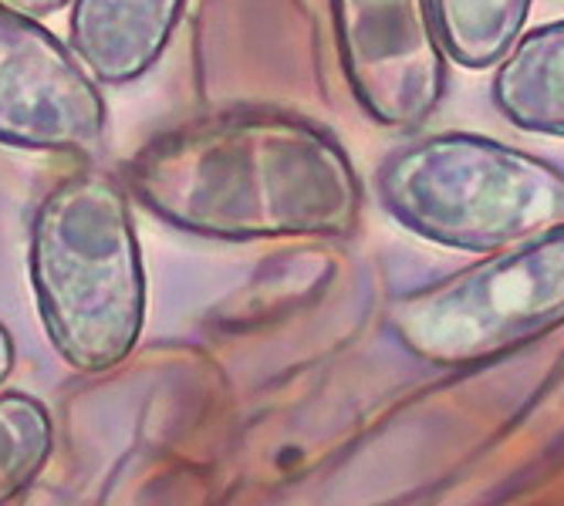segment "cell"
<instances>
[{
  "label": "cell",
  "instance_id": "cell-5",
  "mask_svg": "<svg viewBox=\"0 0 564 506\" xmlns=\"http://www.w3.org/2000/svg\"><path fill=\"white\" fill-rule=\"evenodd\" d=\"M328 14L358 109L395 132L423 129L446 95L436 0H328Z\"/></svg>",
  "mask_w": 564,
  "mask_h": 506
},
{
  "label": "cell",
  "instance_id": "cell-11",
  "mask_svg": "<svg viewBox=\"0 0 564 506\" xmlns=\"http://www.w3.org/2000/svg\"><path fill=\"white\" fill-rule=\"evenodd\" d=\"M4 4H11V8H18V11H24L31 18H44V14H55V11L68 8L72 0H4Z\"/></svg>",
  "mask_w": 564,
  "mask_h": 506
},
{
  "label": "cell",
  "instance_id": "cell-10",
  "mask_svg": "<svg viewBox=\"0 0 564 506\" xmlns=\"http://www.w3.org/2000/svg\"><path fill=\"white\" fill-rule=\"evenodd\" d=\"M55 452V422L28 392H0V506H11Z\"/></svg>",
  "mask_w": 564,
  "mask_h": 506
},
{
  "label": "cell",
  "instance_id": "cell-1",
  "mask_svg": "<svg viewBox=\"0 0 564 506\" xmlns=\"http://www.w3.org/2000/svg\"><path fill=\"white\" fill-rule=\"evenodd\" d=\"M129 189L163 223L207 240L348 237L362 220V179L315 119L237 106L145 142Z\"/></svg>",
  "mask_w": 564,
  "mask_h": 506
},
{
  "label": "cell",
  "instance_id": "cell-4",
  "mask_svg": "<svg viewBox=\"0 0 564 506\" xmlns=\"http://www.w3.org/2000/svg\"><path fill=\"white\" fill-rule=\"evenodd\" d=\"M564 324V223L392 304V334L423 362L467 369L521 351Z\"/></svg>",
  "mask_w": 564,
  "mask_h": 506
},
{
  "label": "cell",
  "instance_id": "cell-3",
  "mask_svg": "<svg viewBox=\"0 0 564 506\" xmlns=\"http://www.w3.org/2000/svg\"><path fill=\"white\" fill-rule=\"evenodd\" d=\"M386 213L430 243L490 253L564 223V173L470 132L395 145L379 166Z\"/></svg>",
  "mask_w": 564,
  "mask_h": 506
},
{
  "label": "cell",
  "instance_id": "cell-2",
  "mask_svg": "<svg viewBox=\"0 0 564 506\" xmlns=\"http://www.w3.org/2000/svg\"><path fill=\"white\" fill-rule=\"evenodd\" d=\"M31 287L47 341L75 372L122 365L145 324V271L126 189L75 173L31 220Z\"/></svg>",
  "mask_w": 564,
  "mask_h": 506
},
{
  "label": "cell",
  "instance_id": "cell-8",
  "mask_svg": "<svg viewBox=\"0 0 564 506\" xmlns=\"http://www.w3.org/2000/svg\"><path fill=\"white\" fill-rule=\"evenodd\" d=\"M490 98L514 129L564 139V21L514 41L497 65Z\"/></svg>",
  "mask_w": 564,
  "mask_h": 506
},
{
  "label": "cell",
  "instance_id": "cell-9",
  "mask_svg": "<svg viewBox=\"0 0 564 506\" xmlns=\"http://www.w3.org/2000/svg\"><path fill=\"white\" fill-rule=\"evenodd\" d=\"M531 0H436L449 62L464 68L500 65L524 34Z\"/></svg>",
  "mask_w": 564,
  "mask_h": 506
},
{
  "label": "cell",
  "instance_id": "cell-6",
  "mask_svg": "<svg viewBox=\"0 0 564 506\" xmlns=\"http://www.w3.org/2000/svg\"><path fill=\"white\" fill-rule=\"evenodd\" d=\"M106 122V98L72 44L0 0V145L88 156Z\"/></svg>",
  "mask_w": 564,
  "mask_h": 506
},
{
  "label": "cell",
  "instance_id": "cell-12",
  "mask_svg": "<svg viewBox=\"0 0 564 506\" xmlns=\"http://www.w3.org/2000/svg\"><path fill=\"white\" fill-rule=\"evenodd\" d=\"M14 359H18V351H14V338L11 331L0 324V385H4L14 372Z\"/></svg>",
  "mask_w": 564,
  "mask_h": 506
},
{
  "label": "cell",
  "instance_id": "cell-7",
  "mask_svg": "<svg viewBox=\"0 0 564 506\" xmlns=\"http://www.w3.org/2000/svg\"><path fill=\"white\" fill-rule=\"evenodd\" d=\"M186 0H72L68 44L98 85H129L156 68Z\"/></svg>",
  "mask_w": 564,
  "mask_h": 506
}]
</instances>
